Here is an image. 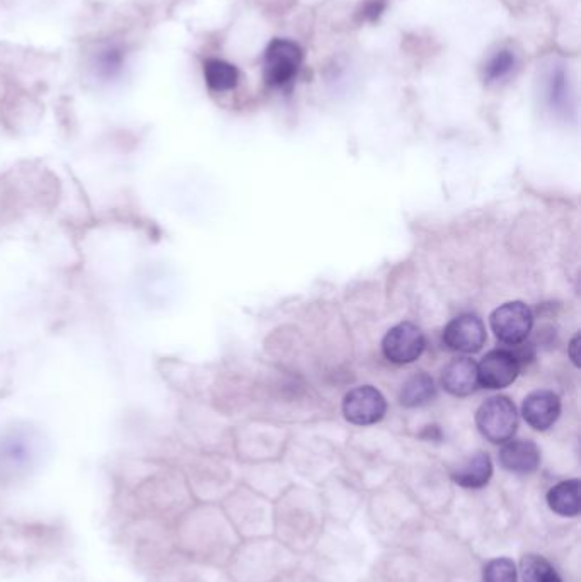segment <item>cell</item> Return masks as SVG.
Returning a JSON list of instances; mask_svg holds the SVG:
<instances>
[{
  "instance_id": "cell-1",
  "label": "cell",
  "mask_w": 581,
  "mask_h": 582,
  "mask_svg": "<svg viewBox=\"0 0 581 582\" xmlns=\"http://www.w3.org/2000/svg\"><path fill=\"white\" fill-rule=\"evenodd\" d=\"M476 424L491 443H506L514 438L518 424L515 404L508 397H491L476 414Z\"/></svg>"
},
{
  "instance_id": "cell-2",
  "label": "cell",
  "mask_w": 581,
  "mask_h": 582,
  "mask_svg": "<svg viewBox=\"0 0 581 582\" xmlns=\"http://www.w3.org/2000/svg\"><path fill=\"white\" fill-rule=\"evenodd\" d=\"M302 50L290 40H273L263 60L265 81L270 87H286L297 77L302 65Z\"/></svg>"
},
{
  "instance_id": "cell-3",
  "label": "cell",
  "mask_w": 581,
  "mask_h": 582,
  "mask_svg": "<svg viewBox=\"0 0 581 582\" xmlns=\"http://www.w3.org/2000/svg\"><path fill=\"white\" fill-rule=\"evenodd\" d=\"M534 315L526 303L510 301L501 305L491 315V329L505 344H520L528 338Z\"/></svg>"
},
{
  "instance_id": "cell-4",
  "label": "cell",
  "mask_w": 581,
  "mask_h": 582,
  "mask_svg": "<svg viewBox=\"0 0 581 582\" xmlns=\"http://www.w3.org/2000/svg\"><path fill=\"white\" fill-rule=\"evenodd\" d=\"M382 351L391 363L409 365L425 351V336L419 327L411 322L397 324L382 340Z\"/></svg>"
},
{
  "instance_id": "cell-5",
  "label": "cell",
  "mask_w": 581,
  "mask_h": 582,
  "mask_svg": "<svg viewBox=\"0 0 581 582\" xmlns=\"http://www.w3.org/2000/svg\"><path fill=\"white\" fill-rule=\"evenodd\" d=\"M387 410V404L384 395L374 389V387H358L353 389L352 392L346 393L343 400V414L345 418L358 424V426H368L379 422Z\"/></svg>"
},
{
  "instance_id": "cell-6",
  "label": "cell",
  "mask_w": 581,
  "mask_h": 582,
  "mask_svg": "<svg viewBox=\"0 0 581 582\" xmlns=\"http://www.w3.org/2000/svg\"><path fill=\"white\" fill-rule=\"evenodd\" d=\"M520 373V361L514 352L495 350L487 352L477 365L479 383L491 390H500L512 385Z\"/></svg>"
},
{
  "instance_id": "cell-7",
  "label": "cell",
  "mask_w": 581,
  "mask_h": 582,
  "mask_svg": "<svg viewBox=\"0 0 581 582\" xmlns=\"http://www.w3.org/2000/svg\"><path fill=\"white\" fill-rule=\"evenodd\" d=\"M486 340V329L476 315H460L446 325L444 342L446 348L457 352H477Z\"/></svg>"
},
{
  "instance_id": "cell-8",
  "label": "cell",
  "mask_w": 581,
  "mask_h": 582,
  "mask_svg": "<svg viewBox=\"0 0 581 582\" xmlns=\"http://www.w3.org/2000/svg\"><path fill=\"white\" fill-rule=\"evenodd\" d=\"M522 414L530 428L537 431H546L555 424L561 414L559 397L549 390L530 393L524 400Z\"/></svg>"
},
{
  "instance_id": "cell-9",
  "label": "cell",
  "mask_w": 581,
  "mask_h": 582,
  "mask_svg": "<svg viewBox=\"0 0 581 582\" xmlns=\"http://www.w3.org/2000/svg\"><path fill=\"white\" fill-rule=\"evenodd\" d=\"M442 385L446 392L456 397L471 395L479 385L477 365L469 358H457L450 361L442 373Z\"/></svg>"
},
{
  "instance_id": "cell-10",
  "label": "cell",
  "mask_w": 581,
  "mask_h": 582,
  "mask_svg": "<svg viewBox=\"0 0 581 582\" xmlns=\"http://www.w3.org/2000/svg\"><path fill=\"white\" fill-rule=\"evenodd\" d=\"M501 465L515 474H530L539 467L541 453L536 443L516 439L510 441L500 451Z\"/></svg>"
},
{
  "instance_id": "cell-11",
  "label": "cell",
  "mask_w": 581,
  "mask_h": 582,
  "mask_svg": "<svg viewBox=\"0 0 581 582\" xmlns=\"http://www.w3.org/2000/svg\"><path fill=\"white\" fill-rule=\"evenodd\" d=\"M493 475V463L487 453L477 451L471 459L464 461L459 469L452 474V478L467 488H485Z\"/></svg>"
},
{
  "instance_id": "cell-12",
  "label": "cell",
  "mask_w": 581,
  "mask_h": 582,
  "mask_svg": "<svg viewBox=\"0 0 581 582\" xmlns=\"http://www.w3.org/2000/svg\"><path fill=\"white\" fill-rule=\"evenodd\" d=\"M547 504L557 515L566 518L580 515V480H566L551 488L547 494Z\"/></svg>"
},
{
  "instance_id": "cell-13",
  "label": "cell",
  "mask_w": 581,
  "mask_h": 582,
  "mask_svg": "<svg viewBox=\"0 0 581 582\" xmlns=\"http://www.w3.org/2000/svg\"><path fill=\"white\" fill-rule=\"evenodd\" d=\"M206 85L215 93H227L235 89L239 82V70L225 60L210 58L203 65Z\"/></svg>"
},
{
  "instance_id": "cell-14",
  "label": "cell",
  "mask_w": 581,
  "mask_h": 582,
  "mask_svg": "<svg viewBox=\"0 0 581 582\" xmlns=\"http://www.w3.org/2000/svg\"><path fill=\"white\" fill-rule=\"evenodd\" d=\"M435 383L430 375L416 373L406 381L401 390V404L405 407H421L435 399Z\"/></svg>"
},
{
  "instance_id": "cell-15",
  "label": "cell",
  "mask_w": 581,
  "mask_h": 582,
  "mask_svg": "<svg viewBox=\"0 0 581 582\" xmlns=\"http://www.w3.org/2000/svg\"><path fill=\"white\" fill-rule=\"evenodd\" d=\"M524 582H563L555 567L541 556H526L520 560Z\"/></svg>"
},
{
  "instance_id": "cell-16",
  "label": "cell",
  "mask_w": 581,
  "mask_h": 582,
  "mask_svg": "<svg viewBox=\"0 0 581 582\" xmlns=\"http://www.w3.org/2000/svg\"><path fill=\"white\" fill-rule=\"evenodd\" d=\"M515 67V56L503 50L498 52L495 56H491V60L487 62L485 67V79L487 82H496L505 79Z\"/></svg>"
},
{
  "instance_id": "cell-17",
  "label": "cell",
  "mask_w": 581,
  "mask_h": 582,
  "mask_svg": "<svg viewBox=\"0 0 581 582\" xmlns=\"http://www.w3.org/2000/svg\"><path fill=\"white\" fill-rule=\"evenodd\" d=\"M485 582H516V569L510 558H495L485 567Z\"/></svg>"
},
{
  "instance_id": "cell-18",
  "label": "cell",
  "mask_w": 581,
  "mask_h": 582,
  "mask_svg": "<svg viewBox=\"0 0 581 582\" xmlns=\"http://www.w3.org/2000/svg\"><path fill=\"white\" fill-rule=\"evenodd\" d=\"M99 62H101V67H99L101 72H105L106 75H115L122 68V52L116 50V48H109L106 52H103Z\"/></svg>"
},
{
  "instance_id": "cell-19",
  "label": "cell",
  "mask_w": 581,
  "mask_h": 582,
  "mask_svg": "<svg viewBox=\"0 0 581 582\" xmlns=\"http://www.w3.org/2000/svg\"><path fill=\"white\" fill-rule=\"evenodd\" d=\"M384 11H386V0H368L362 9V19H366L368 23H376Z\"/></svg>"
},
{
  "instance_id": "cell-20",
  "label": "cell",
  "mask_w": 581,
  "mask_h": 582,
  "mask_svg": "<svg viewBox=\"0 0 581 582\" xmlns=\"http://www.w3.org/2000/svg\"><path fill=\"white\" fill-rule=\"evenodd\" d=\"M578 344H580V334L575 336V339L571 340V346H569V356L575 361V365H580V356H578V348L580 346Z\"/></svg>"
}]
</instances>
